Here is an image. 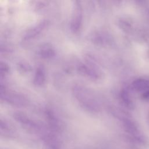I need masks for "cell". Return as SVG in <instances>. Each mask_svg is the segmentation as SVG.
I'll use <instances>...</instances> for the list:
<instances>
[{"label": "cell", "mask_w": 149, "mask_h": 149, "mask_svg": "<svg viewBox=\"0 0 149 149\" xmlns=\"http://www.w3.org/2000/svg\"><path fill=\"white\" fill-rule=\"evenodd\" d=\"M73 94L83 109L91 112L98 111V102L87 88L80 85H75L73 88Z\"/></svg>", "instance_id": "6da1fadb"}, {"label": "cell", "mask_w": 149, "mask_h": 149, "mask_svg": "<svg viewBox=\"0 0 149 149\" xmlns=\"http://www.w3.org/2000/svg\"><path fill=\"white\" fill-rule=\"evenodd\" d=\"M83 19L82 6L80 1H76L73 5L72 13L70 22V29L72 33H76L80 30Z\"/></svg>", "instance_id": "7a4b0ae2"}, {"label": "cell", "mask_w": 149, "mask_h": 149, "mask_svg": "<svg viewBox=\"0 0 149 149\" xmlns=\"http://www.w3.org/2000/svg\"><path fill=\"white\" fill-rule=\"evenodd\" d=\"M1 97L2 99L15 105H23L25 103L23 97L14 93H9L5 90H1Z\"/></svg>", "instance_id": "3957f363"}, {"label": "cell", "mask_w": 149, "mask_h": 149, "mask_svg": "<svg viewBox=\"0 0 149 149\" xmlns=\"http://www.w3.org/2000/svg\"><path fill=\"white\" fill-rule=\"evenodd\" d=\"M47 24L48 22L47 20H42L38 23V24H36L32 28L30 29L24 35V40H29L36 37L45 29Z\"/></svg>", "instance_id": "277c9868"}, {"label": "cell", "mask_w": 149, "mask_h": 149, "mask_svg": "<svg viewBox=\"0 0 149 149\" xmlns=\"http://www.w3.org/2000/svg\"><path fill=\"white\" fill-rule=\"evenodd\" d=\"M132 88L138 92H144L149 90V80L144 78H138L132 83Z\"/></svg>", "instance_id": "5b68a950"}, {"label": "cell", "mask_w": 149, "mask_h": 149, "mask_svg": "<svg viewBox=\"0 0 149 149\" xmlns=\"http://www.w3.org/2000/svg\"><path fill=\"white\" fill-rule=\"evenodd\" d=\"M45 80V73L44 67L39 65L35 72L33 79V83L36 86H41Z\"/></svg>", "instance_id": "8992f818"}, {"label": "cell", "mask_w": 149, "mask_h": 149, "mask_svg": "<svg viewBox=\"0 0 149 149\" xmlns=\"http://www.w3.org/2000/svg\"><path fill=\"white\" fill-rule=\"evenodd\" d=\"M120 98L122 100V102L127 108L132 109L134 107V104L132 97L130 94V93L126 88H125L122 90L120 92Z\"/></svg>", "instance_id": "52a82bcc"}, {"label": "cell", "mask_w": 149, "mask_h": 149, "mask_svg": "<svg viewBox=\"0 0 149 149\" xmlns=\"http://www.w3.org/2000/svg\"><path fill=\"white\" fill-rule=\"evenodd\" d=\"M40 54L44 58H51L54 56L55 53L54 51L51 48H44L40 51Z\"/></svg>", "instance_id": "ba28073f"}, {"label": "cell", "mask_w": 149, "mask_h": 149, "mask_svg": "<svg viewBox=\"0 0 149 149\" xmlns=\"http://www.w3.org/2000/svg\"><path fill=\"white\" fill-rule=\"evenodd\" d=\"M9 72V67L8 65H6L4 62L1 63V76L5 74H6Z\"/></svg>", "instance_id": "9c48e42d"}, {"label": "cell", "mask_w": 149, "mask_h": 149, "mask_svg": "<svg viewBox=\"0 0 149 149\" xmlns=\"http://www.w3.org/2000/svg\"><path fill=\"white\" fill-rule=\"evenodd\" d=\"M141 98L145 101H149V90L142 93Z\"/></svg>", "instance_id": "30bf717a"}, {"label": "cell", "mask_w": 149, "mask_h": 149, "mask_svg": "<svg viewBox=\"0 0 149 149\" xmlns=\"http://www.w3.org/2000/svg\"><path fill=\"white\" fill-rule=\"evenodd\" d=\"M147 120H148V124H149V112H148V115H147Z\"/></svg>", "instance_id": "8fae6325"}, {"label": "cell", "mask_w": 149, "mask_h": 149, "mask_svg": "<svg viewBox=\"0 0 149 149\" xmlns=\"http://www.w3.org/2000/svg\"><path fill=\"white\" fill-rule=\"evenodd\" d=\"M148 53H149V51H148Z\"/></svg>", "instance_id": "7c38bea8"}]
</instances>
